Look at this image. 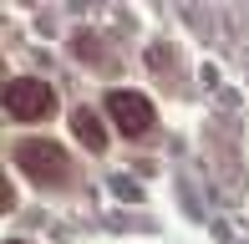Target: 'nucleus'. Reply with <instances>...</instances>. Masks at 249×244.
Returning <instances> with one entry per match:
<instances>
[{
  "instance_id": "nucleus-1",
  "label": "nucleus",
  "mask_w": 249,
  "mask_h": 244,
  "mask_svg": "<svg viewBox=\"0 0 249 244\" xmlns=\"http://www.w3.org/2000/svg\"><path fill=\"white\" fill-rule=\"evenodd\" d=\"M10 158H16L36 183H46V188H61L66 178H71V158H66V148H61V142H51V138H26V142H16Z\"/></svg>"
},
{
  "instance_id": "nucleus-5",
  "label": "nucleus",
  "mask_w": 249,
  "mask_h": 244,
  "mask_svg": "<svg viewBox=\"0 0 249 244\" xmlns=\"http://www.w3.org/2000/svg\"><path fill=\"white\" fill-rule=\"evenodd\" d=\"M5 244H26V239H5Z\"/></svg>"
},
{
  "instance_id": "nucleus-2",
  "label": "nucleus",
  "mask_w": 249,
  "mask_h": 244,
  "mask_svg": "<svg viewBox=\"0 0 249 244\" xmlns=\"http://www.w3.org/2000/svg\"><path fill=\"white\" fill-rule=\"evenodd\" d=\"M56 112V92L41 76H10L5 82V117L16 122H46Z\"/></svg>"
},
{
  "instance_id": "nucleus-4",
  "label": "nucleus",
  "mask_w": 249,
  "mask_h": 244,
  "mask_svg": "<svg viewBox=\"0 0 249 244\" xmlns=\"http://www.w3.org/2000/svg\"><path fill=\"white\" fill-rule=\"evenodd\" d=\"M71 132H76V138H82L92 153L107 148V127H102V117L92 112V107H76V112H71Z\"/></svg>"
},
{
  "instance_id": "nucleus-3",
  "label": "nucleus",
  "mask_w": 249,
  "mask_h": 244,
  "mask_svg": "<svg viewBox=\"0 0 249 244\" xmlns=\"http://www.w3.org/2000/svg\"><path fill=\"white\" fill-rule=\"evenodd\" d=\"M107 117L117 122V132L142 138L153 127V102L142 92H127V87H107Z\"/></svg>"
}]
</instances>
